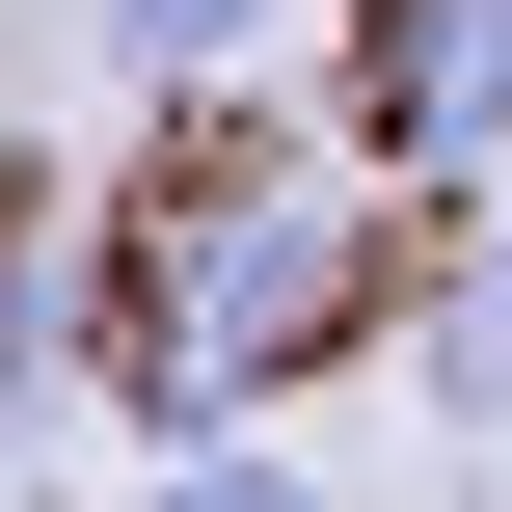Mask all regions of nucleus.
I'll return each mask as SVG.
<instances>
[{
    "label": "nucleus",
    "mask_w": 512,
    "mask_h": 512,
    "mask_svg": "<svg viewBox=\"0 0 512 512\" xmlns=\"http://www.w3.org/2000/svg\"><path fill=\"white\" fill-rule=\"evenodd\" d=\"M351 324H378V162H243V189H189L162 243L81 270V378H108L135 432H270Z\"/></svg>",
    "instance_id": "obj_1"
},
{
    "label": "nucleus",
    "mask_w": 512,
    "mask_h": 512,
    "mask_svg": "<svg viewBox=\"0 0 512 512\" xmlns=\"http://www.w3.org/2000/svg\"><path fill=\"white\" fill-rule=\"evenodd\" d=\"M351 162L378 189H486L512 162V0H351Z\"/></svg>",
    "instance_id": "obj_2"
},
{
    "label": "nucleus",
    "mask_w": 512,
    "mask_h": 512,
    "mask_svg": "<svg viewBox=\"0 0 512 512\" xmlns=\"http://www.w3.org/2000/svg\"><path fill=\"white\" fill-rule=\"evenodd\" d=\"M432 405L512 432V162H486V243H459V324H432Z\"/></svg>",
    "instance_id": "obj_3"
},
{
    "label": "nucleus",
    "mask_w": 512,
    "mask_h": 512,
    "mask_svg": "<svg viewBox=\"0 0 512 512\" xmlns=\"http://www.w3.org/2000/svg\"><path fill=\"white\" fill-rule=\"evenodd\" d=\"M270 27H297V0H108V81H162V108H189V81H243Z\"/></svg>",
    "instance_id": "obj_4"
},
{
    "label": "nucleus",
    "mask_w": 512,
    "mask_h": 512,
    "mask_svg": "<svg viewBox=\"0 0 512 512\" xmlns=\"http://www.w3.org/2000/svg\"><path fill=\"white\" fill-rule=\"evenodd\" d=\"M135 512H324V459H270V432H162Z\"/></svg>",
    "instance_id": "obj_5"
},
{
    "label": "nucleus",
    "mask_w": 512,
    "mask_h": 512,
    "mask_svg": "<svg viewBox=\"0 0 512 512\" xmlns=\"http://www.w3.org/2000/svg\"><path fill=\"white\" fill-rule=\"evenodd\" d=\"M27 378H81V270H54L27 216H0V405H27Z\"/></svg>",
    "instance_id": "obj_6"
}]
</instances>
